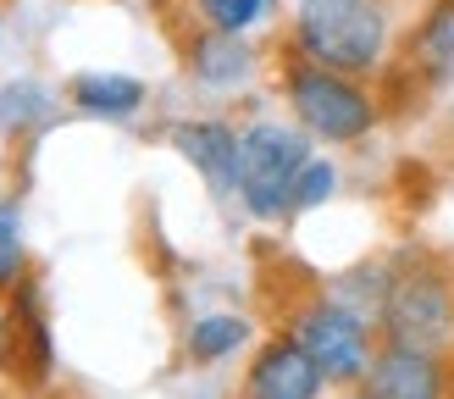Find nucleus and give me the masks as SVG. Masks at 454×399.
Wrapping results in <instances>:
<instances>
[{
    "instance_id": "16",
    "label": "nucleus",
    "mask_w": 454,
    "mask_h": 399,
    "mask_svg": "<svg viewBox=\"0 0 454 399\" xmlns=\"http://www.w3.org/2000/svg\"><path fill=\"white\" fill-rule=\"evenodd\" d=\"M22 272H28V250H22L17 211H12V206H0V288H17Z\"/></svg>"
},
{
    "instance_id": "3",
    "label": "nucleus",
    "mask_w": 454,
    "mask_h": 399,
    "mask_svg": "<svg viewBox=\"0 0 454 399\" xmlns=\"http://www.w3.org/2000/svg\"><path fill=\"white\" fill-rule=\"evenodd\" d=\"M305 161L310 150L294 128H278V122L249 128L239 139V200L249 206V216H283Z\"/></svg>"
},
{
    "instance_id": "7",
    "label": "nucleus",
    "mask_w": 454,
    "mask_h": 399,
    "mask_svg": "<svg viewBox=\"0 0 454 399\" xmlns=\"http://www.w3.org/2000/svg\"><path fill=\"white\" fill-rule=\"evenodd\" d=\"M322 366L310 361V349L294 339H278L255 355V366H249V383H244V399H316L322 394Z\"/></svg>"
},
{
    "instance_id": "9",
    "label": "nucleus",
    "mask_w": 454,
    "mask_h": 399,
    "mask_svg": "<svg viewBox=\"0 0 454 399\" xmlns=\"http://www.w3.org/2000/svg\"><path fill=\"white\" fill-rule=\"evenodd\" d=\"M0 349H6L12 366L22 361V349H28V366H22L28 383H39V377L51 372V327H44V305H39V288L34 283H17L12 327H6V339H0Z\"/></svg>"
},
{
    "instance_id": "10",
    "label": "nucleus",
    "mask_w": 454,
    "mask_h": 399,
    "mask_svg": "<svg viewBox=\"0 0 454 399\" xmlns=\"http://www.w3.org/2000/svg\"><path fill=\"white\" fill-rule=\"evenodd\" d=\"M189 66H194V78H200V83H211V89H233V83L249 78L255 56H249V44H244L239 34L211 28V34H200V39H194Z\"/></svg>"
},
{
    "instance_id": "18",
    "label": "nucleus",
    "mask_w": 454,
    "mask_h": 399,
    "mask_svg": "<svg viewBox=\"0 0 454 399\" xmlns=\"http://www.w3.org/2000/svg\"><path fill=\"white\" fill-rule=\"evenodd\" d=\"M0 339H6V322H0Z\"/></svg>"
},
{
    "instance_id": "2",
    "label": "nucleus",
    "mask_w": 454,
    "mask_h": 399,
    "mask_svg": "<svg viewBox=\"0 0 454 399\" xmlns=\"http://www.w3.org/2000/svg\"><path fill=\"white\" fill-rule=\"evenodd\" d=\"M283 89H288L294 117H300L316 139L349 145V139H360V133H372V122H377V106L366 100V89L349 83L344 73H333V66L294 61Z\"/></svg>"
},
{
    "instance_id": "4",
    "label": "nucleus",
    "mask_w": 454,
    "mask_h": 399,
    "mask_svg": "<svg viewBox=\"0 0 454 399\" xmlns=\"http://www.w3.org/2000/svg\"><path fill=\"white\" fill-rule=\"evenodd\" d=\"M382 327L388 344H416V349H443L454 332V288L438 266H411L388 283L382 300Z\"/></svg>"
},
{
    "instance_id": "20",
    "label": "nucleus",
    "mask_w": 454,
    "mask_h": 399,
    "mask_svg": "<svg viewBox=\"0 0 454 399\" xmlns=\"http://www.w3.org/2000/svg\"><path fill=\"white\" fill-rule=\"evenodd\" d=\"M360 399H366V394H360Z\"/></svg>"
},
{
    "instance_id": "17",
    "label": "nucleus",
    "mask_w": 454,
    "mask_h": 399,
    "mask_svg": "<svg viewBox=\"0 0 454 399\" xmlns=\"http://www.w3.org/2000/svg\"><path fill=\"white\" fill-rule=\"evenodd\" d=\"M200 12L211 17V28H227V34H244L249 22L266 12V0H200Z\"/></svg>"
},
{
    "instance_id": "19",
    "label": "nucleus",
    "mask_w": 454,
    "mask_h": 399,
    "mask_svg": "<svg viewBox=\"0 0 454 399\" xmlns=\"http://www.w3.org/2000/svg\"><path fill=\"white\" fill-rule=\"evenodd\" d=\"M443 399H454V394H443Z\"/></svg>"
},
{
    "instance_id": "5",
    "label": "nucleus",
    "mask_w": 454,
    "mask_h": 399,
    "mask_svg": "<svg viewBox=\"0 0 454 399\" xmlns=\"http://www.w3.org/2000/svg\"><path fill=\"white\" fill-rule=\"evenodd\" d=\"M294 339L310 349V361L322 366L327 383H355L372 366V339H366V317L349 310L344 300H322L294 322Z\"/></svg>"
},
{
    "instance_id": "8",
    "label": "nucleus",
    "mask_w": 454,
    "mask_h": 399,
    "mask_svg": "<svg viewBox=\"0 0 454 399\" xmlns=\"http://www.w3.org/2000/svg\"><path fill=\"white\" fill-rule=\"evenodd\" d=\"M172 145L211 189H239V139H233V128H222V122H177Z\"/></svg>"
},
{
    "instance_id": "12",
    "label": "nucleus",
    "mask_w": 454,
    "mask_h": 399,
    "mask_svg": "<svg viewBox=\"0 0 454 399\" xmlns=\"http://www.w3.org/2000/svg\"><path fill=\"white\" fill-rule=\"evenodd\" d=\"M416 61L433 66L438 78H454V0L427 12L421 34H416Z\"/></svg>"
},
{
    "instance_id": "14",
    "label": "nucleus",
    "mask_w": 454,
    "mask_h": 399,
    "mask_svg": "<svg viewBox=\"0 0 454 399\" xmlns=\"http://www.w3.org/2000/svg\"><path fill=\"white\" fill-rule=\"evenodd\" d=\"M51 117V95L39 83H12L0 89V133H22V128H39Z\"/></svg>"
},
{
    "instance_id": "11",
    "label": "nucleus",
    "mask_w": 454,
    "mask_h": 399,
    "mask_svg": "<svg viewBox=\"0 0 454 399\" xmlns=\"http://www.w3.org/2000/svg\"><path fill=\"white\" fill-rule=\"evenodd\" d=\"M73 106L83 117H133L145 106V83L128 73H78L73 78Z\"/></svg>"
},
{
    "instance_id": "6",
    "label": "nucleus",
    "mask_w": 454,
    "mask_h": 399,
    "mask_svg": "<svg viewBox=\"0 0 454 399\" xmlns=\"http://www.w3.org/2000/svg\"><path fill=\"white\" fill-rule=\"evenodd\" d=\"M443 361L438 349L416 344H382L366 366V399H443Z\"/></svg>"
},
{
    "instance_id": "13",
    "label": "nucleus",
    "mask_w": 454,
    "mask_h": 399,
    "mask_svg": "<svg viewBox=\"0 0 454 399\" xmlns=\"http://www.w3.org/2000/svg\"><path fill=\"white\" fill-rule=\"evenodd\" d=\"M244 339H249L244 317H200L189 327V355L194 361H222V355H233Z\"/></svg>"
},
{
    "instance_id": "1",
    "label": "nucleus",
    "mask_w": 454,
    "mask_h": 399,
    "mask_svg": "<svg viewBox=\"0 0 454 399\" xmlns=\"http://www.w3.org/2000/svg\"><path fill=\"white\" fill-rule=\"evenodd\" d=\"M294 39L305 61L333 73H372L388 56L394 22L382 0H300L294 6Z\"/></svg>"
},
{
    "instance_id": "15",
    "label": "nucleus",
    "mask_w": 454,
    "mask_h": 399,
    "mask_svg": "<svg viewBox=\"0 0 454 399\" xmlns=\"http://www.w3.org/2000/svg\"><path fill=\"white\" fill-rule=\"evenodd\" d=\"M333 189H338V167H333V161H305L300 177H294L288 211H316V206H327Z\"/></svg>"
}]
</instances>
